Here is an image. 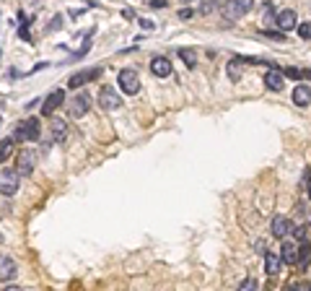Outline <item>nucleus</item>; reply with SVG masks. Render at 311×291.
<instances>
[{"mask_svg": "<svg viewBox=\"0 0 311 291\" xmlns=\"http://www.w3.org/2000/svg\"><path fill=\"white\" fill-rule=\"evenodd\" d=\"M39 133H42L39 120H36V117H26V120H21V122L16 125V130H13L11 138L16 143H31V141L39 138Z\"/></svg>", "mask_w": 311, "mask_h": 291, "instance_id": "f257e3e1", "label": "nucleus"}, {"mask_svg": "<svg viewBox=\"0 0 311 291\" xmlns=\"http://www.w3.org/2000/svg\"><path fill=\"white\" fill-rule=\"evenodd\" d=\"M117 86L122 88V94L135 96V94L140 91V76H138V70H135V68L120 70V76H117Z\"/></svg>", "mask_w": 311, "mask_h": 291, "instance_id": "f03ea898", "label": "nucleus"}, {"mask_svg": "<svg viewBox=\"0 0 311 291\" xmlns=\"http://www.w3.org/2000/svg\"><path fill=\"white\" fill-rule=\"evenodd\" d=\"M252 8H254V0H228L223 5V16H226V21H239Z\"/></svg>", "mask_w": 311, "mask_h": 291, "instance_id": "7ed1b4c3", "label": "nucleus"}, {"mask_svg": "<svg viewBox=\"0 0 311 291\" xmlns=\"http://www.w3.org/2000/svg\"><path fill=\"white\" fill-rule=\"evenodd\" d=\"M99 107H104L106 112H112V109H120V107H122L120 91H117L114 86H102V91H99Z\"/></svg>", "mask_w": 311, "mask_h": 291, "instance_id": "20e7f679", "label": "nucleus"}, {"mask_svg": "<svg viewBox=\"0 0 311 291\" xmlns=\"http://www.w3.org/2000/svg\"><path fill=\"white\" fill-rule=\"evenodd\" d=\"M18 179H21V175H18L16 169H3L0 172V193L3 195H16L18 193Z\"/></svg>", "mask_w": 311, "mask_h": 291, "instance_id": "39448f33", "label": "nucleus"}, {"mask_svg": "<svg viewBox=\"0 0 311 291\" xmlns=\"http://www.w3.org/2000/svg\"><path fill=\"white\" fill-rule=\"evenodd\" d=\"M99 73H102V68H86V70L73 73V76H70V81H68V88H80V86L91 84L94 78H99Z\"/></svg>", "mask_w": 311, "mask_h": 291, "instance_id": "423d86ee", "label": "nucleus"}, {"mask_svg": "<svg viewBox=\"0 0 311 291\" xmlns=\"http://www.w3.org/2000/svg\"><path fill=\"white\" fill-rule=\"evenodd\" d=\"M62 102H65V91L62 88H54L52 94L44 99V104H42V115L44 117H52V112H57V109L62 107Z\"/></svg>", "mask_w": 311, "mask_h": 291, "instance_id": "0eeeda50", "label": "nucleus"}, {"mask_svg": "<svg viewBox=\"0 0 311 291\" xmlns=\"http://www.w3.org/2000/svg\"><path fill=\"white\" fill-rule=\"evenodd\" d=\"M275 26H278V31H290V29H296L298 21H296V11H290V8H285V11H278L275 16Z\"/></svg>", "mask_w": 311, "mask_h": 291, "instance_id": "6e6552de", "label": "nucleus"}, {"mask_svg": "<svg viewBox=\"0 0 311 291\" xmlns=\"http://www.w3.org/2000/svg\"><path fill=\"white\" fill-rule=\"evenodd\" d=\"M21 177H31V172H34V153L26 148L18 153V159H16V167H13Z\"/></svg>", "mask_w": 311, "mask_h": 291, "instance_id": "1a4fd4ad", "label": "nucleus"}, {"mask_svg": "<svg viewBox=\"0 0 311 291\" xmlns=\"http://www.w3.org/2000/svg\"><path fill=\"white\" fill-rule=\"evenodd\" d=\"M270 232H272V236H278V239H285V236L293 232V224H290V218H285V216H275L270 224Z\"/></svg>", "mask_w": 311, "mask_h": 291, "instance_id": "9d476101", "label": "nucleus"}, {"mask_svg": "<svg viewBox=\"0 0 311 291\" xmlns=\"http://www.w3.org/2000/svg\"><path fill=\"white\" fill-rule=\"evenodd\" d=\"M18 276V265L11 255H0V281H11Z\"/></svg>", "mask_w": 311, "mask_h": 291, "instance_id": "9b49d317", "label": "nucleus"}, {"mask_svg": "<svg viewBox=\"0 0 311 291\" xmlns=\"http://www.w3.org/2000/svg\"><path fill=\"white\" fill-rule=\"evenodd\" d=\"M264 86L270 91H283L285 88V73H280L278 68H270L267 76H264Z\"/></svg>", "mask_w": 311, "mask_h": 291, "instance_id": "f8f14e48", "label": "nucleus"}, {"mask_svg": "<svg viewBox=\"0 0 311 291\" xmlns=\"http://www.w3.org/2000/svg\"><path fill=\"white\" fill-rule=\"evenodd\" d=\"M151 70H153V76H156V78H169L174 68H171L169 58H161V55H158V58H153V60H151Z\"/></svg>", "mask_w": 311, "mask_h": 291, "instance_id": "ddd939ff", "label": "nucleus"}, {"mask_svg": "<svg viewBox=\"0 0 311 291\" xmlns=\"http://www.w3.org/2000/svg\"><path fill=\"white\" fill-rule=\"evenodd\" d=\"M280 258H283V262H288V265H298V244L285 239L280 247Z\"/></svg>", "mask_w": 311, "mask_h": 291, "instance_id": "4468645a", "label": "nucleus"}, {"mask_svg": "<svg viewBox=\"0 0 311 291\" xmlns=\"http://www.w3.org/2000/svg\"><path fill=\"white\" fill-rule=\"evenodd\" d=\"M88 104H91V99H88V94H78V96H73V102H70V115L73 117H83L86 112H88Z\"/></svg>", "mask_w": 311, "mask_h": 291, "instance_id": "2eb2a0df", "label": "nucleus"}, {"mask_svg": "<svg viewBox=\"0 0 311 291\" xmlns=\"http://www.w3.org/2000/svg\"><path fill=\"white\" fill-rule=\"evenodd\" d=\"M50 130H52V141H54V143H62V141L68 138V122L60 120V117H52Z\"/></svg>", "mask_w": 311, "mask_h": 291, "instance_id": "dca6fc26", "label": "nucleus"}, {"mask_svg": "<svg viewBox=\"0 0 311 291\" xmlns=\"http://www.w3.org/2000/svg\"><path fill=\"white\" fill-rule=\"evenodd\" d=\"M283 268V258L278 252H264V273L267 276H278Z\"/></svg>", "mask_w": 311, "mask_h": 291, "instance_id": "f3484780", "label": "nucleus"}, {"mask_svg": "<svg viewBox=\"0 0 311 291\" xmlns=\"http://www.w3.org/2000/svg\"><path fill=\"white\" fill-rule=\"evenodd\" d=\"M293 102H296V107H309L311 104V88L304 86V84H298L293 88Z\"/></svg>", "mask_w": 311, "mask_h": 291, "instance_id": "a211bd4d", "label": "nucleus"}, {"mask_svg": "<svg viewBox=\"0 0 311 291\" xmlns=\"http://www.w3.org/2000/svg\"><path fill=\"white\" fill-rule=\"evenodd\" d=\"M309 260H311L309 242H301V244H298V268H301V270H304V268H309Z\"/></svg>", "mask_w": 311, "mask_h": 291, "instance_id": "6ab92c4d", "label": "nucleus"}, {"mask_svg": "<svg viewBox=\"0 0 311 291\" xmlns=\"http://www.w3.org/2000/svg\"><path fill=\"white\" fill-rule=\"evenodd\" d=\"M13 148H16V141L13 138H3V141H0V164L8 161V156L13 153Z\"/></svg>", "mask_w": 311, "mask_h": 291, "instance_id": "aec40b11", "label": "nucleus"}, {"mask_svg": "<svg viewBox=\"0 0 311 291\" xmlns=\"http://www.w3.org/2000/svg\"><path fill=\"white\" fill-rule=\"evenodd\" d=\"M179 58L184 60L187 68H195V65H197V52H195V50H187V47L179 50Z\"/></svg>", "mask_w": 311, "mask_h": 291, "instance_id": "412c9836", "label": "nucleus"}, {"mask_svg": "<svg viewBox=\"0 0 311 291\" xmlns=\"http://www.w3.org/2000/svg\"><path fill=\"white\" fill-rule=\"evenodd\" d=\"M18 18H21V29H18V36H21L24 42H29V39H31V31H29V24H26V16L21 13Z\"/></svg>", "mask_w": 311, "mask_h": 291, "instance_id": "4be33fe9", "label": "nucleus"}, {"mask_svg": "<svg viewBox=\"0 0 311 291\" xmlns=\"http://www.w3.org/2000/svg\"><path fill=\"white\" fill-rule=\"evenodd\" d=\"M228 76H231V81H239V78H241L239 60H231V62H228Z\"/></svg>", "mask_w": 311, "mask_h": 291, "instance_id": "5701e85b", "label": "nucleus"}, {"mask_svg": "<svg viewBox=\"0 0 311 291\" xmlns=\"http://www.w3.org/2000/svg\"><path fill=\"white\" fill-rule=\"evenodd\" d=\"M239 291H259V284H257L254 278H246V281H241Z\"/></svg>", "mask_w": 311, "mask_h": 291, "instance_id": "b1692460", "label": "nucleus"}, {"mask_svg": "<svg viewBox=\"0 0 311 291\" xmlns=\"http://www.w3.org/2000/svg\"><path fill=\"white\" fill-rule=\"evenodd\" d=\"M306 73L304 70H298V68H285V78H296V81H301Z\"/></svg>", "mask_w": 311, "mask_h": 291, "instance_id": "393cba45", "label": "nucleus"}, {"mask_svg": "<svg viewBox=\"0 0 311 291\" xmlns=\"http://www.w3.org/2000/svg\"><path fill=\"white\" fill-rule=\"evenodd\" d=\"M298 36H304V39H311V24H298Z\"/></svg>", "mask_w": 311, "mask_h": 291, "instance_id": "a878e982", "label": "nucleus"}, {"mask_svg": "<svg viewBox=\"0 0 311 291\" xmlns=\"http://www.w3.org/2000/svg\"><path fill=\"white\" fill-rule=\"evenodd\" d=\"M293 234L298 236L301 242H306V226H293Z\"/></svg>", "mask_w": 311, "mask_h": 291, "instance_id": "bb28decb", "label": "nucleus"}, {"mask_svg": "<svg viewBox=\"0 0 311 291\" xmlns=\"http://www.w3.org/2000/svg\"><path fill=\"white\" fill-rule=\"evenodd\" d=\"M262 36H270V39H285V34H283V31H262Z\"/></svg>", "mask_w": 311, "mask_h": 291, "instance_id": "cd10ccee", "label": "nucleus"}, {"mask_svg": "<svg viewBox=\"0 0 311 291\" xmlns=\"http://www.w3.org/2000/svg\"><path fill=\"white\" fill-rule=\"evenodd\" d=\"M213 3H215V0H205V5L200 8V13H210V11H213V8H215Z\"/></svg>", "mask_w": 311, "mask_h": 291, "instance_id": "c85d7f7f", "label": "nucleus"}, {"mask_svg": "<svg viewBox=\"0 0 311 291\" xmlns=\"http://www.w3.org/2000/svg\"><path fill=\"white\" fill-rule=\"evenodd\" d=\"M60 21H62V16H54V18H52V24H50V29H54V31H57L60 26H62Z\"/></svg>", "mask_w": 311, "mask_h": 291, "instance_id": "c756f323", "label": "nucleus"}, {"mask_svg": "<svg viewBox=\"0 0 311 291\" xmlns=\"http://www.w3.org/2000/svg\"><path fill=\"white\" fill-rule=\"evenodd\" d=\"M140 26L143 29H156V24L151 21V18H140Z\"/></svg>", "mask_w": 311, "mask_h": 291, "instance_id": "7c9ffc66", "label": "nucleus"}, {"mask_svg": "<svg viewBox=\"0 0 311 291\" xmlns=\"http://www.w3.org/2000/svg\"><path fill=\"white\" fill-rule=\"evenodd\" d=\"M148 5H151V8H163V5H166V0H151Z\"/></svg>", "mask_w": 311, "mask_h": 291, "instance_id": "2f4dec72", "label": "nucleus"}, {"mask_svg": "<svg viewBox=\"0 0 311 291\" xmlns=\"http://www.w3.org/2000/svg\"><path fill=\"white\" fill-rule=\"evenodd\" d=\"M179 18H192V11H189V8H184V11H179Z\"/></svg>", "mask_w": 311, "mask_h": 291, "instance_id": "473e14b6", "label": "nucleus"}, {"mask_svg": "<svg viewBox=\"0 0 311 291\" xmlns=\"http://www.w3.org/2000/svg\"><path fill=\"white\" fill-rule=\"evenodd\" d=\"M306 187H309V200H311V172H306Z\"/></svg>", "mask_w": 311, "mask_h": 291, "instance_id": "72a5a7b5", "label": "nucleus"}, {"mask_svg": "<svg viewBox=\"0 0 311 291\" xmlns=\"http://www.w3.org/2000/svg\"><path fill=\"white\" fill-rule=\"evenodd\" d=\"M3 291H24V289H21V286H5Z\"/></svg>", "mask_w": 311, "mask_h": 291, "instance_id": "f704fd0d", "label": "nucleus"}, {"mask_svg": "<svg viewBox=\"0 0 311 291\" xmlns=\"http://www.w3.org/2000/svg\"><path fill=\"white\" fill-rule=\"evenodd\" d=\"M306 76H309V78H311V68H309V70H306Z\"/></svg>", "mask_w": 311, "mask_h": 291, "instance_id": "c9c22d12", "label": "nucleus"}, {"mask_svg": "<svg viewBox=\"0 0 311 291\" xmlns=\"http://www.w3.org/2000/svg\"><path fill=\"white\" fill-rule=\"evenodd\" d=\"M309 226H311V211H309Z\"/></svg>", "mask_w": 311, "mask_h": 291, "instance_id": "e433bc0d", "label": "nucleus"}, {"mask_svg": "<svg viewBox=\"0 0 311 291\" xmlns=\"http://www.w3.org/2000/svg\"><path fill=\"white\" fill-rule=\"evenodd\" d=\"M181 3H192V0H181Z\"/></svg>", "mask_w": 311, "mask_h": 291, "instance_id": "4c0bfd02", "label": "nucleus"}, {"mask_svg": "<svg viewBox=\"0 0 311 291\" xmlns=\"http://www.w3.org/2000/svg\"><path fill=\"white\" fill-rule=\"evenodd\" d=\"M264 291H272V289H264Z\"/></svg>", "mask_w": 311, "mask_h": 291, "instance_id": "58836bf2", "label": "nucleus"}]
</instances>
